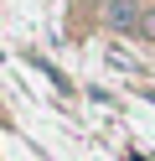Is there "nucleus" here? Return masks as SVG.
<instances>
[{
    "label": "nucleus",
    "instance_id": "nucleus-1",
    "mask_svg": "<svg viewBox=\"0 0 155 161\" xmlns=\"http://www.w3.org/2000/svg\"><path fill=\"white\" fill-rule=\"evenodd\" d=\"M140 26H145V36H155V11H150V16H145V21H140Z\"/></svg>",
    "mask_w": 155,
    "mask_h": 161
}]
</instances>
